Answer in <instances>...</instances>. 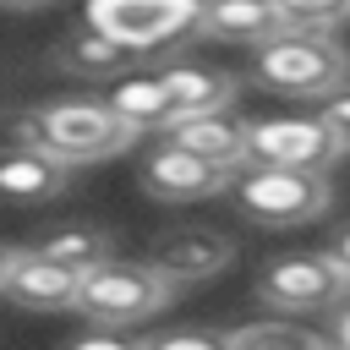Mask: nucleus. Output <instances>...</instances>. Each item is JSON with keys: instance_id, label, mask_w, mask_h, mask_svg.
<instances>
[{"instance_id": "2eb2a0df", "label": "nucleus", "mask_w": 350, "mask_h": 350, "mask_svg": "<svg viewBox=\"0 0 350 350\" xmlns=\"http://www.w3.org/2000/svg\"><path fill=\"white\" fill-rule=\"evenodd\" d=\"M142 55H131L126 44H115V38H104V33H93V27H77V33H66L60 38V66L71 71V77H82V82H120V77H131V66H137Z\"/></svg>"}, {"instance_id": "7ed1b4c3", "label": "nucleus", "mask_w": 350, "mask_h": 350, "mask_svg": "<svg viewBox=\"0 0 350 350\" xmlns=\"http://www.w3.org/2000/svg\"><path fill=\"white\" fill-rule=\"evenodd\" d=\"M197 11L202 0H88L82 27L126 44L131 55H164L180 38L197 33Z\"/></svg>"}, {"instance_id": "f8f14e48", "label": "nucleus", "mask_w": 350, "mask_h": 350, "mask_svg": "<svg viewBox=\"0 0 350 350\" xmlns=\"http://www.w3.org/2000/svg\"><path fill=\"white\" fill-rule=\"evenodd\" d=\"M159 82L170 88V104H175V120H191V115H219L230 98H235V77L219 71V66H197V60H175L159 71Z\"/></svg>"}, {"instance_id": "9d476101", "label": "nucleus", "mask_w": 350, "mask_h": 350, "mask_svg": "<svg viewBox=\"0 0 350 350\" xmlns=\"http://www.w3.org/2000/svg\"><path fill=\"white\" fill-rule=\"evenodd\" d=\"M197 33L219 38V44H273L284 33L273 0H202L197 11Z\"/></svg>"}, {"instance_id": "bb28decb", "label": "nucleus", "mask_w": 350, "mask_h": 350, "mask_svg": "<svg viewBox=\"0 0 350 350\" xmlns=\"http://www.w3.org/2000/svg\"><path fill=\"white\" fill-rule=\"evenodd\" d=\"M323 350H328V345H323Z\"/></svg>"}, {"instance_id": "4468645a", "label": "nucleus", "mask_w": 350, "mask_h": 350, "mask_svg": "<svg viewBox=\"0 0 350 350\" xmlns=\"http://www.w3.org/2000/svg\"><path fill=\"white\" fill-rule=\"evenodd\" d=\"M131 131H170L175 126V104H170V88L159 82V71H131L109 88L104 98Z\"/></svg>"}, {"instance_id": "a211bd4d", "label": "nucleus", "mask_w": 350, "mask_h": 350, "mask_svg": "<svg viewBox=\"0 0 350 350\" xmlns=\"http://www.w3.org/2000/svg\"><path fill=\"white\" fill-rule=\"evenodd\" d=\"M230 350H323V334L312 328H295L284 317H257V323H241L224 334Z\"/></svg>"}, {"instance_id": "1a4fd4ad", "label": "nucleus", "mask_w": 350, "mask_h": 350, "mask_svg": "<svg viewBox=\"0 0 350 350\" xmlns=\"http://www.w3.org/2000/svg\"><path fill=\"white\" fill-rule=\"evenodd\" d=\"M235 180L230 164H213V159H197L175 142H159L148 159H142V191L159 197V202H197V197H219L224 186Z\"/></svg>"}, {"instance_id": "dca6fc26", "label": "nucleus", "mask_w": 350, "mask_h": 350, "mask_svg": "<svg viewBox=\"0 0 350 350\" xmlns=\"http://www.w3.org/2000/svg\"><path fill=\"white\" fill-rule=\"evenodd\" d=\"M164 142H175V148H186V153H197V159H213V164L241 170V126H235L224 109H219V115H191V120H175Z\"/></svg>"}, {"instance_id": "6e6552de", "label": "nucleus", "mask_w": 350, "mask_h": 350, "mask_svg": "<svg viewBox=\"0 0 350 350\" xmlns=\"http://www.w3.org/2000/svg\"><path fill=\"white\" fill-rule=\"evenodd\" d=\"M230 257H235L230 235H219V230H208V224H175V230L153 235V246H148L142 262L175 290V284H202V279L224 273Z\"/></svg>"}, {"instance_id": "412c9836", "label": "nucleus", "mask_w": 350, "mask_h": 350, "mask_svg": "<svg viewBox=\"0 0 350 350\" xmlns=\"http://www.w3.org/2000/svg\"><path fill=\"white\" fill-rule=\"evenodd\" d=\"M317 120L334 131V142L350 153V88H339V93H328V98H317Z\"/></svg>"}, {"instance_id": "f257e3e1", "label": "nucleus", "mask_w": 350, "mask_h": 350, "mask_svg": "<svg viewBox=\"0 0 350 350\" xmlns=\"http://www.w3.org/2000/svg\"><path fill=\"white\" fill-rule=\"evenodd\" d=\"M0 137H5V148L49 153L66 170L109 159V153H120V148L137 142V131L104 98H49L38 109H16V115L0 120Z\"/></svg>"}, {"instance_id": "f3484780", "label": "nucleus", "mask_w": 350, "mask_h": 350, "mask_svg": "<svg viewBox=\"0 0 350 350\" xmlns=\"http://www.w3.org/2000/svg\"><path fill=\"white\" fill-rule=\"evenodd\" d=\"M33 252H38L44 262L66 268L71 279H82V273H93L98 262H109V235H104L98 224H66V230H49Z\"/></svg>"}, {"instance_id": "b1692460", "label": "nucleus", "mask_w": 350, "mask_h": 350, "mask_svg": "<svg viewBox=\"0 0 350 350\" xmlns=\"http://www.w3.org/2000/svg\"><path fill=\"white\" fill-rule=\"evenodd\" d=\"M328 262H334V268H339V273L350 279V224H345V230H339V235L328 241Z\"/></svg>"}, {"instance_id": "0eeeda50", "label": "nucleus", "mask_w": 350, "mask_h": 350, "mask_svg": "<svg viewBox=\"0 0 350 350\" xmlns=\"http://www.w3.org/2000/svg\"><path fill=\"white\" fill-rule=\"evenodd\" d=\"M257 301L284 312H334L339 301H350V279L328 262V252H295L273 257L257 273Z\"/></svg>"}, {"instance_id": "5701e85b", "label": "nucleus", "mask_w": 350, "mask_h": 350, "mask_svg": "<svg viewBox=\"0 0 350 350\" xmlns=\"http://www.w3.org/2000/svg\"><path fill=\"white\" fill-rule=\"evenodd\" d=\"M328 350H350V301H339L334 312H328V339H323Z\"/></svg>"}, {"instance_id": "393cba45", "label": "nucleus", "mask_w": 350, "mask_h": 350, "mask_svg": "<svg viewBox=\"0 0 350 350\" xmlns=\"http://www.w3.org/2000/svg\"><path fill=\"white\" fill-rule=\"evenodd\" d=\"M5 11H44V5H55V0H0Z\"/></svg>"}, {"instance_id": "423d86ee", "label": "nucleus", "mask_w": 350, "mask_h": 350, "mask_svg": "<svg viewBox=\"0 0 350 350\" xmlns=\"http://www.w3.org/2000/svg\"><path fill=\"white\" fill-rule=\"evenodd\" d=\"M230 197L257 224H306L328 213L334 186L328 175H306V170H246L230 180Z\"/></svg>"}, {"instance_id": "aec40b11", "label": "nucleus", "mask_w": 350, "mask_h": 350, "mask_svg": "<svg viewBox=\"0 0 350 350\" xmlns=\"http://www.w3.org/2000/svg\"><path fill=\"white\" fill-rule=\"evenodd\" d=\"M142 350H230V345L219 328H170V334L142 339Z\"/></svg>"}, {"instance_id": "6ab92c4d", "label": "nucleus", "mask_w": 350, "mask_h": 350, "mask_svg": "<svg viewBox=\"0 0 350 350\" xmlns=\"http://www.w3.org/2000/svg\"><path fill=\"white\" fill-rule=\"evenodd\" d=\"M284 33H334L350 22V0H273Z\"/></svg>"}, {"instance_id": "f03ea898", "label": "nucleus", "mask_w": 350, "mask_h": 350, "mask_svg": "<svg viewBox=\"0 0 350 350\" xmlns=\"http://www.w3.org/2000/svg\"><path fill=\"white\" fill-rule=\"evenodd\" d=\"M252 82L279 98H328L350 82V49L328 33H279L257 49Z\"/></svg>"}, {"instance_id": "9b49d317", "label": "nucleus", "mask_w": 350, "mask_h": 350, "mask_svg": "<svg viewBox=\"0 0 350 350\" xmlns=\"http://www.w3.org/2000/svg\"><path fill=\"white\" fill-rule=\"evenodd\" d=\"M5 295L27 312H66L77 306V279L55 262H44L38 252H11V273H5Z\"/></svg>"}, {"instance_id": "a878e982", "label": "nucleus", "mask_w": 350, "mask_h": 350, "mask_svg": "<svg viewBox=\"0 0 350 350\" xmlns=\"http://www.w3.org/2000/svg\"><path fill=\"white\" fill-rule=\"evenodd\" d=\"M5 273H11V246H0V290H5Z\"/></svg>"}, {"instance_id": "39448f33", "label": "nucleus", "mask_w": 350, "mask_h": 350, "mask_svg": "<svg viewBox=\"0 0 350 350\" xmlns=\"http://www.w3.org/2000/svg\"><path fill=\"white\" fill-rule=\"evenodd\" d=\"M170 301V284L148 262H98L93 273L77 279V312L93 317V328H126L153 317Z\"/></svg>"}, {"instance_id": "20e7f679", "label": "nucleus", "mask_w": 350, "mask_h": 350, "mask_svg": "<svg viewBox=\"0 0 350 350\" xmlns=\"http://www.w3.org/2000/svg\"><path fill=\"white\" fill-rule=\"evenodd\" d=\"M339 159H345V148L334 142V131L317 115H273V120L241 126V164L246 170H306V175H328Z\"/></svg>"}, {"instance_id": "4be33fe9", "label": "nucleus", "mask_w": 350, "mask_h": 350, "mask_svg": "<svg viewBox=\"0 0 350 350\" xmlns=\"http://www.w3.org/2000/svg\"><path fill=\"white\" fill-rule=\"evenodd\" d=\"M66 350H142V339H131V334H120V328H93V334H82V339H71Z\"/></svg>"}, {"instance_id": "ddd939ff", "label": "nucleus", "mask_w": 350, "mask_h": 350, "mask_svg": "<svg viewBox=\"0 0 350 350\" xmlns=\"http://www.w3.org/2000/svg\"><path fill=\"white\" fill-rule=\"evenodd\" d=\"M71 180L66 164H55L49 153H33V148H0V197L11 202H49L60 197Z\"/></svg>"}]
</instances>
